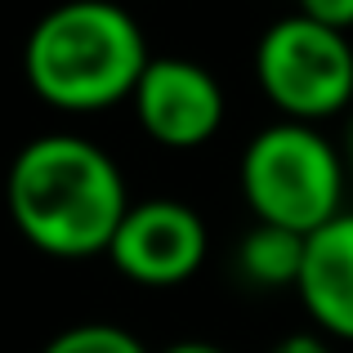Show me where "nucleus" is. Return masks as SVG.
I'll return each mask as SVG.
<instances>
[{"label":"nucleus","instance_id":"11","mask_svg":"<svg viewBox=\"0 0 353 353\" xmlns=\"http://www.w3.org/2000/svg\"><path fill=\"white\" fill-rule=\"evenodd\" d=\"M273 353H331V349L322 345V340H313V336H286Z\"/></svg>","mask_w":353,"mask_h":353},{"label":"nucleus","instance_id":"10","mask_svg":"<svg viewBox=\"0 0 353 353\" xmlns=\"http://www.w3.org/2000/svg\"><path fill=\"white\" fill-rule=\"evenodd\" d=\"M295 14H304V18H313V23H322V27H331V32H345L349 36V27H353V0H295Z\"/></svg>","mask_w":353,"mask_h":353},{"label":"nucleus","instance_id":"1","mask_svg":"<svg viewBox=\"0 0 353 353\" xmlns=\"http://www.w3.org/2000/svg\"><path fill=\"white\" fill-rule=\"evenodd\" d=\"M5 201L14 228L54 259L108 255V241L130 210L121 165L81 134H41L18 148Z\"/></svg>","mask_w":353,"mask_h":353},{"label":"nucleus","instance_id":"9","mask_svg":"<svg viewBox=\"0 0 353 353\" xmlns=\"http://www.w3.org/2000/svg\"><path fill=\"white\" fill-rule=\"evenodd\" d=\"M41 353H148V349L143 340L130 336L117 322H81V327L59 331Z\"/></svg>","mask_w":353,"mask_h":353},{"label":"nucleus","instance_id":"3","mask_svg":"<svg viewBox=\"0 0 353 353\" xmlns=\"http://www.w3.org/2000/svg\"><path fill=\"white\" fill-rule=\"evenodd\" d=\"M237 183L259 224L313 237L345 210V157L318 125L273 121L241 148Z\"/></svg>","mask_w":353,"mask_h":353},{"label":"nucleus","instance_id":"7","mask_svg":"<svg viewBox=\"0 0 353 353\" xmlns=\"http://www.w3.org/2000/svg\"><path fill=\"white\" fill-rule=\"evenodd\" d=\"M300 304L327 336L353 345V210H340L331 224L304 237Z\"/></svg>","mask_w":353,"mask_h":353},{"label":"nucleus","instance_id":"4","mask_svg":"<svg viewBox=\"0 0 353 353\" xmlns=\"http://www.w3.org/2000/svg\"><path fill=\"white\" fill-rule=\"evenodd\" d=\"M255 81L282 121H327L353 103V45L345 32L286 14L255 41Z\"/></svg>","mask_w":353,"mask_h":353},{"label":"nucleus","instance_id":"8","mask_svg":"<svg viewBox=\"0 0 353 353\" xmlns=\"http://www.w3.org/2000/svg\"><path fill=\"white\" fill-rule=\"evenodd\" d=\"M237 268L255 286H295L304 268V237L286 228L255 224L237 246Z\"/></svg>","mask_w":353,"mask_h":353},{"label":"nucleus","instance_id":"5","mask_svg":"<svg viewBox=\"0 0 353 353\" xmlns=\"http://www.w3.org/2000/svg\"><path fill=\"white\" fill-rule=\"evenodd\" d=\"M206 219L174 197L134 201L108 241V259L139 286H179L206 264Z\"/></svg>","mask_w":353,"mask_h":353},{"label":"nucleus","instance_id":"13","mask_svg":"<svg viewBox=\"0 0 353 353\" xmlns=\"http://www.w3.org/2000/svg\"><path fill=\"white\" fill-rule=\"evenodd\" d=\"M349 170H353V117H349Z\"/></svg>","mask_w":353,"mask_h":353},{"label":"nucleus","instance_id":"6","mask_svg":"<svg viewBox=\"0 0 353 353\" xmlns=\"http://www.w3.org/2000/svg\"><path fill=\"white\" fill-rule=\"evenodd\" d=\"M130 103L143 134L161 148H201L224 125V90L192 59H148Z\"/></svg>","mask_w":353,"mask_h":353},{"label":"nucleus","instance_id":"12","mask_svg":"<svg viewBox=\"0 0 353 353\" xmlns=\"http://www.w3.org/2000/svg\"><path fill=\"white\" fill-rule=\"evenodd\" d=\"M161 353H228V349L210 345V340H179V345H170V349H161Z\"/></svg>","mask_w":353,"mask_h":353},{"label":"nucleus","instance_id":"2","mask_svg":"<svg viewBox=\"0 0 353 353\" xmlns=\"http://www.w3.org/2000/svg\"><path fill=\"white\" fill-rule=\"evenodd\" d=\"M148 59L143 27L125 5L63 0L27 32L23 77L50 108L99 112L134 94Z\"/></svg>","mask_w":353,"mask_h":353}]
</instances>
